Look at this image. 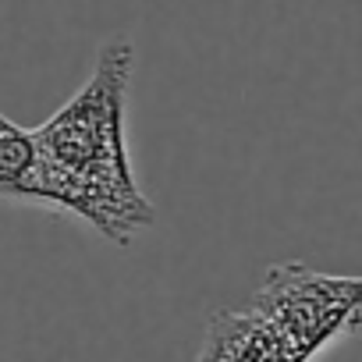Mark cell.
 <instances>
[{"label":"cell","instance_id":"1","mask_svg":"<svg viewBox=\"0 0 362 362\" xmlns=\"http://www.w3.org/2000/svg\"><path fill=\"white\" fill-rule=\"evenodd\" d=\"M132 71L135 47L124 36L107 40L86 86L33 132L36 203L68 210L114 245H128L156 221L124 139Z\"/></svg>","mask_w":362,"mask_h":362},{"label":"cell","instance_id":"4","mask_svg":"<svg viewBox=\"0 0 362 362\" xmlns=\"http://www.w3.org/2000/svg\"><path fill=\"white\" fill-rule=\"evenodd\" d=\"M0 196L36 203V142L33 132L0 110Z\"/></svg>","mask_w":362,"mask_h":362},{"label":"cell","instance_id":"3","mask_svg":"<svg viewBox=\"0 0 362 362\" xmlns=\"http://www.w3.org/2000/svg\"><path fill=\"white\" fill-rule=\"evenodd\" d=\"M196 362H295V355L274 334V327L249 309L210 316Z\"/></svg>","mask_w":362,"mask_h":362},{"label":"cell","instance_id":"2","mask_svg":"<svg viewBox=\"0 0 362 362\" xmlns=\"http://www.w3.org/2000/svg\"><path fill=\"white\" fill-rule=\"evenodd\" d=\"M288 344L295 362H313L362 320V281L302 263H274L249 305Z\"/></svg>","mask_w":362,"mask_h":362}]
</instances>
